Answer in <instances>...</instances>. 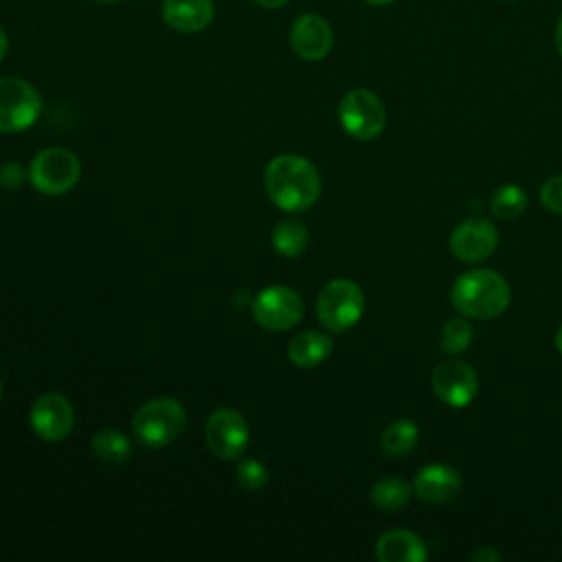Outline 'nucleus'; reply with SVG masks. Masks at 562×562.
<instances>
[{"instance_id": "22", "label": "nucleus", "mask_w": 562, "mask_h": 562, "mask_svg": "<svg viewBox=\"0 0 562 562\" xmlns=\"http://www.w3.org/2000/svg\"><path fill=\"white\" fill-rule=\"evenodd\" d=\"M527 209V193L518 184H505L492 195V213L498 220H516Z\"/></svg>"}, {"instance_id": "3", "label": "nucleus", "mask_w": 562, "mask_h": 562, "mask_svg": "<svg viewBox=\"0 0 562 562\" xmlns=\"http://www.w3.org/2000/svg\"><path fill=\"white\" fill-rule=\"evenodd\" d=\"M187 428V411L173 397H156L138 406L132 419L134 437L147 448L173 443Z\"/></svg>"}, {"instance_id": "23", "label": "nucleus", "mask_w": 562, "mask_h": 562, "mask_svg": "<svg viewBox=\"0 0 562 562\" xmlns=\"http://www.w3.org/2000/svg\"><path fill=\"white\" fill-rule=\"evenodd\" d=\"M472 342V327L465 318H450L441 329V347L446 353H463Z\"/></svg>"}, {"instance_id": "9", "label": "nucleus", "mask_w": 562, "mask_h": 562, "mask_svg": "<svg viewBox=\"0 0 562 562\" xmlns=\"http://www.w3.org/2000/svg\"><path fill=\"white\" fill-rule=\"evenodd\" d=\"M206 443L211 452L220 459H237L244 454L250 430L241 413L235 408H217L206 419Z\"/></svg>"}, {"instance_id": "32", "label": "nucleus", "mask_w": 562, "mask_h": 562, "mask_svg": "<svg viewBox=\"0 0 562 562\" xmlns=\"http://www.w3.org/2000/svg\"><path fill=\"white\" fill-rule=\"evenodd\" d=\"M364 2H369V4H389L393 0H364Z\"/></svg>"}, {"instance_id": "2", "label": "nucleus", "mask_w": 562, "mask_h": 562, "mask_svg": "<svg viewBox=\"0 0 562 562\" xmlns=\"http://www.w3.org/2000/svg\"><path fill=\"white\" fill-rule=\"evenodd\" d=\"M452 305L470 318H496L512 301L509 283L494 270L476 268L457 277L452 292Z\"/></svg>"}, {"instance_id": "7", "label": "nucleus", "mask_w": 562, "mask_h": 562, "mask_svg": "<svg viewBox=\"0 0 562 562\" xmlns=\"http://www.w3.org/2000/svg\"><path fill=\"white\" fill-rule=\"evenodd\" d=\"M42 112L40 92L20 77H0V132H22Z\"/></svg>"}, {"instance_id": "16", "label": "nucleus", "mask_w": 562, "mask_h": 562, "mask_svg": "<svg viewBox=\"0 0 562 562\" xmlns=\"http://www.w3.org/2000/svg\"><path fill=\"white\" fill-rule=\"evenodd\" d=\"M375 555L380 562H424L428 558V549L417 533L393 529L378 538Z\"/></svg>"}, {"instance_id": "24", "label": "nucleus", "mask_w": 562, "mask_h": 562, "mask_svg": "<svg viewBox=\"0 0 562 562\" xmlns=\"http://www.w3.org/2000/svg\"><path fill=\"white\" fill-rule=\"evenodd\" d=\"M268 468L257 459H241L237 463V481L248 492H259L268 483Z\"/></svg>"}, {"instance_id": "30", "label": "nucleus", "mask_w": 562, "mask_h": 562, "mask_svg": "<svg viewBox=\"0 0 562 562\" xmlns=\"http://www.w3.org/2000/svg\"><path fill=\"white\" fill-rule=\"evenodd\" d=\"M472 558H474V560H498V553H494V551L485 549V551H479V553H474Z\"/></svg>"}, {"instance_id": "29", "label": "nucleus", "mask_w": 562, "mask_h": 562, "mask_svg": "<svg viewBox=\"0 0 562 562\" xmlns=\"http://www.w3.org/2000/svg\"><path fill=\"white\" fill-rule=\"evenodd\" d=\"M555 48H558V53L562 57V15H560L558 26H555Z\"/></svg>"}, {"instance_id": "33", "label": "nucleus", "mask_w": 562, "mask_h": 562, "mask_svg": "<svg viewBox=\"0 0 562 562\" xmlns=\"http://www.w3.org/2000/svg\"><path fill=\"white\" fill-rule=\"evenodd\" d=\"M97 2H103V4H114V2H123V0H97Z\"/></svg>"}, {"instance_id": "20", "label": "nucleus", "mask_w": 562, "mask_h": 562, "mask_svg": "<svg viewBox=\"0 0 562 562\" xmlns=\"http://www.w3.org/2000/svg\"><path fill=\"white\" fill-rule=\"evenodd\" d=\"M369 498L380 512H400L411 501V487L402 479L386 476L373 483Z\"/></svg>"}, {"instance_id": "13", "label": "nucleus", "mask_w": 562, "mask_h": 562, "mask_svg": "<svg viewBox=\"0 0 562 562\" xmlns=\"http://www.w3.org/2000/svg\"><path fill=\"white\" fill-rule=\"evenodd\" d=\"M290 44L299 57L307 61H318L331 50L334 33L325 18L316 13H305L294 20L290 29Z\"/></svg>"}, {"instance_id": "4", "label": "nucleus", "mask_w": 562, "mask_h": 562, "mask_svg": "<svg viewBox=\"0 0 562 562\" xmlns=\"http://www.w3.org/2000/svg\"><path fill=\"white\" fill-rule=\"evenodd\" d=\"M364 312V294L349 279L327 281L316 299V316L321 325L334 334L353 327Z\"/></svg>"}, {"instance_id": "26", "label": "nucleus", "mask_w": 562, "mask_h": 562, "mask_svg": "<svg viewBox=\"0 0 562 562\" xmlns=\"http://www.w3.org/2000/svg\"><path fill=\"white\" fill-rule=\"evenodd\" d=\"M24 182V171L18 162H7L0 167V184L4 189H18Z\"/></svg>"}, {"instance_id": "34", "label": "nucleus", "mask_w": 562, "mask_h": 562, "mask_svg": "<svg viewBox=\"0 0 562 562\" xmlns=\"http://www.w3.org/2000/svg\"><path fill=\"white\" fill-rule=\"evenodd\" d=\"M0 397H2V380H0Z\"/></svg>"}, {"instance_id": "25", "label": "nucleus", "mask_w": 562, "mask_h": 562, "mask_svg": "<svg viewBox=\"0 0 562 562\" xmlns=\"http://www.w3.org/2000/svg\"><path fill=\"white\" fill-rule=\"evenodd\" d=\"M540 202L555 215H562V173L551 176L540 187Z\"/></svg>"}, {"instance_id": "10", "label": "nucleus", "mask_w": 562, "mask_h": 562, "mask_svg": "<svg viewBox=\"0 0 562 562\" xmlns=\"http://www.w3.org/2000/svg\"><path fill=\"white\" fill-rule=\"evenodd\" d=\"M33 432L44 441H61L70 435L75 424V411L70 402L59 393L40 395L29 413Z\"/></svg>"}, {"instance_id": "19", "label": "nucleus", "mask_w": 562, "mask_h": 562, "mask_svg": "<svg viewBox=\"0 0 562 562\" xmlns=\"http://www.w3.org/2000/svg\"><path fill=\"white\" fill-rule=\"evenodd\" d=\"M307 228L296 217L281 220L272 231V246L283 257H299L307 248Z\"/></svg>"}, {"instance_id": "11", "label": "nucleus", "mask_w": 562, "mask_h": 562, "mask_svg": "<svg viewBox=\"0 0 562 562\" xmlns=\"http://www.w3.org/2000/svg\"><path fill=\"white\" fill-rule=\"evenodd\" d=\"M432 391L443 404L463 408L476 397L479 378L468 362L446 360L432 373Z\"/></svg>"}, {"instance_id": "18", "label": "nucleus", "mask_w": 562, "mask_h": 562, "mask_svg": "<svg viewBox=\"0 0 562 562\" xmlns=\"http://www.w3.org/2000/svg\"><path fill=\"white\" fill-rule=\"evenodd\" d=\"M417 435H419V428L413 419H395L393 424H389L382 432V439H380V448L384 454L393 457V459H402L406 457L415 443H417Z\"/></svg>"}, {"instance_id": "21", "label": "nucleus", "mask_w": 562, "mask_h": 562, "mask_svg": "<svg viewBox=\"0 0 562 562\" xmlns=\"http://www.w3.org/2000/svg\"><path fill=\"white\" fill-rule=\"evenodd\" d=\"M92 452L103 463H123L132 454V443L121 430L105 428L92 437Z\"/></svg>"}, {"instance_id": "28", "label": "nucleus", "mask_w": 562, "mask_h": 562, "mask_svg": "<svg viewBox=\"0 0 562 562\" xmlns=\"http://www.w3.org/2000/svg\"><path fill=\"white\" fill-rule=\"evenodd\" d=\"M7 50H9V37H7V33L0 29V61L4 59Z\"/></svg>"}, {"instance_id": "8", "label": "nucleus", "mask_w": 562, "mask_h": 562, "mask_svg": "<svg viewBox=\"0 0 562 562\" xmlns=\"http://www.w3.org/2000/svg\"><path fill=\"white\" fill-rule=\"evenodd\" d=\"M303 316V299L296 290L285 285H272L261 290L252 299V318L257 325L270 331H285L294 327Z\"/></svg>"}, {"instance_id": "14", "label": "nucleus", "mask_w": 562, "mask_h": 562, "mask_svg": "<svg viewBox=\"0 0 562 562\" xmlns=\"http://www.w3.org/2000/svg\"><path fill=\"white\" fill-rule=\"evenodd\" d=\"M461 490V474L446 463H430L415 474L413 492L426 503H446Z\"/></svg>"}, {"instance_id": "15", "label": "nucleus", "mask_w": 562, "mask_h": 562, "mask_svg": "<svg viewBox=\"0 0 562 562\" xmlns=\"http://www.w3.org/2000/svg\"><path fill=\"white\" fill-rule=\"evenodd\" d=\"M162 20L180 33L204 31L215 15L213 0H162Z\"/></svg>"}, {"instance_id": "12", "label": "nucleus", "mask_w": 562, "mask_h": 562, "mask_svg": "<svg viewBox=\"0 0 562 562\" xmlns=\"http://www.w3.org/2000/svg\"><path fill=\"white\" fill-rule=\"evenodd\" d=\"M496 244H498V233L494 224L483 217H472L461 222L459 226H454L450 235V252L465 263L487 259L496 250Z\"/></svg>"}, {"instance_id": "31", "label": "nucleus", "mask_w": 562, "mask_h": 562, "mask_svg": "<svg viewBox=\"0 0 562 562\" xmlns=\"http://www.w3.org/2000/svg\"><path fill=\"white\" fill-rule=\"evenodd\" d=\"M555 349L562 353V325H560L558 331H555Z\"/></svg>"}, {"instance_id": "17", "label": "nucleus", "mask_w": 562, "mask_h": 562, "mask_svg": "<svg viewBox=\"0 0 562 562\" xmlns=\"http://www.w3.org/2000/svg\"><path fill=\"white\" fill-rule=\"evenodd\" d=\"M331 347L334 342L327 334L305 329L288 342V358L301 369H312L318 367L331 353Z\"/></svg>"}, {"instance_id": "27", "label": "nucleus", "mask_w": 562, "mask_h": 562, "mask_svg": "<svg viewBox=\"0 0 562 562\" xmlns=\"http://www.w3.org/2000/svg\"><path fill=\"white\" fill-rule=\"evenodd\" d=\"M259 7H263V9H279V7H283L288 0H255Z\"/></svg>"}, {"instance_id": "5", "label": "nucleus", "mask_w": 562, "mask_h": 562, "mask_svg": "<svg viewBox=\"0 0 562 562\" xmlns=\"http://www.w3.org/2000/svg\"><path fill=\"white\" fill-rule=\"evenodd\" d=\"M338 119L349 136L356 140H371L382 134L386 125V110L375 92L353 88L340 99Z\"/></svg>"}, {"instance_id": "1", "label": "nucleus", "mask_w": 562, "mask_h": 562, "mask_svg": "<svg viewBox=\"0 0 562 562\" xmlns=\"http://www.w3.org/2000/svg\"><path fill=\"white\" fill-rule=\"evenodd\" d=\"M268 198L281 211H305L321 195L318 169L299 154H281L272 158L263 171Z\"/></svg>"}, {"instance_id": "6", "label": "nucleus", "mask_w": 562, "mask_h": 562, "mask_svg": "<svg viewBox=\"0 0 562 562\" xmlns=\"http://www.w3.org/2000/svg\"><path fill=\"white\" fill-rule=\"evenodd\" d=\"M81 176L79 158L66 147L42 149L29 167V178L33 187L46 195L68 193Z\"/></svg>"}]
</instances>
